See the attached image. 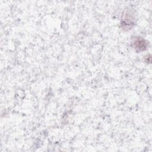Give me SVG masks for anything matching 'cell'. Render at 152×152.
I'll use <instances>...</instances> for the list:
<instances>
[{"label":"cell","mask_w":152,"mask_h":152,"mask_svg":"<svg viewBox=\"0 0 152 152\" xmlns=\"http://www.w3.org/2000/svg\"><path fill=\"white\" fill-rule=\"evenodd\" d=\"M135 15L131 9L125 10L122 15L121 24L123 29L130 30L134 24Z\"/></svg>","instance_id":"1"},{"label":"cell","mask_w":152,"mask_h":152,"mask_svg":"<svg viewBox=\"0 0 152 152\" xmlns=\"http://www.w3.org/2000/svg\"><path fill=\"white\" fill-rule=\"evenodd\" d=\"M131 46L137 52L143 51L147 49V43L145 40L140 37H135L131 42Z\"/></svg>","instance_id":"2"}]
</instances>
